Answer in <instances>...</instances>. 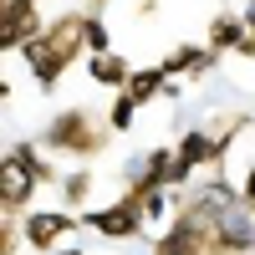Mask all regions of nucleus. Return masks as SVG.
<instances>
[{
    "instance_id": "11",
    "label": "nucleus",
    "mask_w": 255,
    "mask_h": 255,
    "mask_svg": "<svg viewBox=\"0 0 255 255\" xmlns=\"http://www.w3.org/2000/svg\"><path fill=\"white\" fill-rule=\"evenodd\" d=\"M163 72L174 77V72H184V77H204V72H215V51H199V46H179L174 56L163 61Z\"/></svg>"
},
{
    "instance_id": "1",
    "label": "nucleus",
    "mask_w": 255,
    "mask_h": 255,
    "mask_svg": "<svg viewBox=\"0 0 255 255\" xmlns=\"http://www.w3.org/2000/svg\"><path fill=\"white\" fill-rule=\"evenodd\" d=\"M87 46V15H61L56 26H46L41 36H31L26 46H20V56H26V67H31V77L41 82V92H51L56 87V77L77 61V51Z\"/></svg>"
},
{
    "instance_id": "17",
    "label": "nucleus",
    "mask_w": 255,
    "mask_h": 255,
    "mask_svg": "<svg viewBox=\"0 0 255 255\" xmlns=\"http://www.w3.org/2000/svg\"><path fill=\"white\" fill-rule=\"evenodd\" d=\"M240 15H245V26L255 31V0H245V10H240Z\"/></svg>"
},
{
    "instance_id": "8",
    "label": "nucleus",
    "mask_w": 255,
    "mask_h": 255,
    "mask_svg": "<svg viewBox=\"0 0 255 255\" xmlns=\"http://www.w3.org/2000/svg\"><path fill=\"white\" fill-rule=\"evenodd\" d=\"M215 230H220V245L225 250H255V220L245 215L240 204H230L225 215L215 220Z\"/></svg>"
},
{
    "instance_id": "6",
    "label": "nucleus",
    "mask_w": 255,
    "mask_h": 255,
    "mask_svg": "<svg viewBox=\"0 0 255 255\" xmlns=\"http://www.w3.org/2000/svg\"><path fill=\"white\" fill-rule=\"evenodd\" d=\"M225 148H230V138H215V133H204V128H189V133H184V143H179V184L194 174V168L215 163Z\"/></svg>"
},
{
    "instance_id": "5",
    "label": "nucleus",
    "mask_w": 255,
    "mask_h": 255,
    "mask_svg": "<svg viewBox=\"0 0 255 255\" xmlns=\"http://www.w3.org/2000/svg\"><path fill=\"white\" fill-rule=\"evenodd\" d=\"M87 225L97 230V235H108V240H133L138 230H143V204L133 194H123L118 204L108 209H97V215H87Z\"/></svg>"
},
{
    "instance_id": "15",
    "label": "nucleus",
    "mask_w": 255,
    "mask_h": 255,
    "mask_svg": "<svg viewBox=\"0 0 255 255\" xmlns=\"http://www.w3.org/2000/svg\"><path fill=\"white\" fill-rule=\"evenodd\" d=\"M87 189H92V179H87V174H72V179H67V199L77 204L82 194H87Z\"/></svg>"
},
{
    "instance_id": "10",
    "label": "nucleus",
    "mask_w": 255,
    "mask_h": 255,
    "mask_svg": "<svg viewBox=\"0 0 255 255\" xmlns=\"http://www.w3.org/2000/svg\"><path fill=\"white\" fill-rule=\"evenodd\" d=\"M245 36H250L245 15L220 10V15H215V26H209V51H240V46H245Z\"/></svg>"
},
{
    "instance_id": "4",
    "label": "nucleus",
    "mask_w": 255,
    "mask_h": 255,
    "mask_svg": "<svg viewBox=\"0 0 255 255\" xmlns=\"http://www.w3.org/2000/svg\"><path fill=\"white\" fill-rule=\"evenodd\" d=\"M41 31H46V20H41L36 0H5V15H0V41H5V51H20Z\"/></svg>"
},
{
    "instance_id": "3",
    "label": "nucleus",
    "mask_w": 255,
    "mask_h": 255,
    "mask_svg": "<svg viewBox=\"0 0 255 255\" xmlns=\"http://www.w3.org/2000/svg\"><path fill=\"white\" fill-rule=\"evenodd\" d=\"M46 148H56V153H97L102 133L92 128V113L87 108H67L56 113V123L46 128V138H41Z\"/></svg>"
},
{
    "instance_id": "13",
    "label": "nucleus",
    "mask_w": 255,
    "mask_h": 255,
    "mask_svg": "<svg viewBox=\"0 0 255 255\" xmlns=\"http://www.w3.org/2000/svg\"><path fill=\"white\" fill-rule=\"evenodd\" d=\"M138 108H143L138 97L118 92V97H113V108H108V128H113V133H128V128H133V118H138Z\"/></svg>"
},
{
    "instance_id": "16",
    "label": "nucleus",
    "mask_w": 255,
    "mask_h": 255,
    "mask_svg": "<svg viewBox=\"0 0 255 255\" xmlns=\"http://www.w3.org/2000/svg\"><path fill=\"white\" fill-rule=\"evenodd\" d=\"M240 199H245V204L255 209V163L245 168V179H240Z\"/></svg>"
},
{
    "instance_id": "2",
    "label": "nucleus",
    "mask_w": 255,
    "mask_h": 255,
    "mask_svg": "<svg viewBox=\"0 0 255 255\" xmlns=\"http://www.w3.org/2000/svg\"><path fill=\"white\" fill-rule=\"evenodd\" d=\"M41 179H46V163H36L31 148H10V153L0 158V199H5V209H20L36 194Z\"/></svg>"
},
{
    "instance_id": "7",
    "label": "nucleus",
    "mask_w": 255,
    "mask_h": 255,
    "mask_svg": "<svg viewBox=\"0 0 255 255\" xmlns=\"http://www.w3.org/2000/svg\"><path fill=\"white\" fill-rule=\"evenodd\" d=\"M77 230V220L72 215H46V209H41V215H31L26 220V230H20V235L31 240V250H51L61 235H72Z\"/></svg>"
},
{
    "instance_id": "12",
    "label": "nucleus",
    "mask_w": 255,
    "mask_h": 255,
    "mask_svg": "<svg viewBox=\"0 0 255 255\" xmlns=\"http://www.w3.org/2000/svg\"><path fill=\"white\" fill-rule=\"evenodd\" d=\"M168 87V72H163V61H158V67H133V77H128V97H138V102H148V97H158Z\"/></svg>"
},
{
    "instance_id": "9",
    "label": "nucleus",
    "mask_w": 255,
    "mask_h": 255,
    "mask_svg": "<svg viewBox=\"0 0 255 255\" xmlns=\"http://www.w3.org/2000/svg\"><path fill=\"white\" fill-rule=\"evenodd\" d=\"M87 77L97 82V87H113V92H123V87H128V77H133V67H128V56H123V51H92V61H87Z\"/></svg>"
},
{
    "instance_id": "14",
    "label": "nucleus",
    "mask_w": 255,
    "mask_h": 255,
    "mask_svg": "<svg viewBox=\"0 0 255 255\" xmlns=\"http://www.w3.org/2000/svg\"><path fill=\"white\" fill-rule=\"evenodd\" d=\"M87 46L92 51H113V36H108V26H102L97 15H87Z\"/></svg>"
},
{
    "instance_id": "18",
    "label": "nucleus",
    "mask_w": 255,
    "mask_h": 255,
    "mask_svg": "<svg viewBox=\"0 0 255 255\" xmlns=\"http://www.w3.org/2000/svg\"><path fill=\"white\" fill-rule=\"evenodd\" d=\"M56 255H82V250H56Z\"/></svg>"
}]
</instances>
